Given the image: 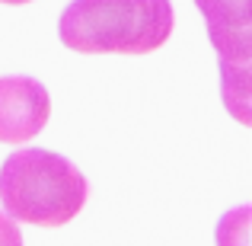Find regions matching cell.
<instances>
[{
    "instance_id": "3957f363",
    "label": "cell",
    "mask_w": 252,
    "mask_h": 246,
    "mask_svg": "<svg viewBox=\"0 0 252 246\" xmlns=\"http://www.w3.org/2000/svg\"><path fill=\"white\" fill-rule=\"evenodd\" d=\"M208 23V42L220 55V93L230 115L249 125V61L252 13L249 0H195Z\"/></svg>"
},
{
    "instance_id": "277c9868",
    "label": "cell",
    "mask_w": 252,
    "mask_h": 246,
    "mask_svg": "<svg viewBox=\"0 0 252 246\" xmlns=\"http://www.w3.org/2000/svg\"><path fill=\"white\" fill-rule=\"evenodd\" d=\"M51 96L35 77H0V144L32 141L48 125Z\"/></svg>"
},
{
    "instance_id": "6da1fadb",
    "label": "cell",
    "mask_w": 252,
    "mask_h": 246,
    "mask_svg": "<svg viewBox=\"0 0 252 246\" xmlns=\"http://www.w3.org/2000/svg\"><path fill=\"white\" fill-rule=\"evenodd\" d=\"M172 26L169 0H70L58 35L80 55H150L166 45Z\"/></svg>"
},
{
    "instance_id": "52a82bcc",
    "label": "cell",
    "mask_w": 252,
    "mask_h": 246,
    "mask_svg": "<svg viewBox=\"0 0 252 246\" xmlns=\"http://www.w3.org/2000/svg\"><path fill=\"white\" fill-rule=\"evenodd\" d=\"M0 3H10V6H23V3H32V0H0Z\"/></svg>"
},
{
    "instance_id": "7a4b0ae2",
    "label": "cell",
    "mask_w": 252,
    "mask_h": 246,
    "mask_svg": "<svg viewBox=\"0 0 252 246\" xmlns=\"http://www.w3.org/2000/svg\"><path fill=\"white\" fill-rule=\"evenodd\" d=\"M90 185L74 160L42 147L13 150L0 166V202L13 221L64 227L83 211Z\"/></svg>"
},
{
    "instance_id": "5b68a950",
    "label": "cell",
    "mask_w": 252,
    "mask_h": 246,
    "mask_svg": "<svg viewBox=\"0 0 252 246\" xmlns=\"http://www.w3.org/2000/svg\"><path fill=\"white\" fill-rule=\"evenodd\" d=\"M217 246H249V205H240L220 217Z\"/></svg>"
},
{
    "instance_id": "8992f818",
    "label": "cell",
    "mask_w": 252,
    "mask_h": 246,
    "mask_svg": "<svg viewBox=\"0 0 252 246\" xmlns=\"http://www.w3.org/2000/svg\"><path fill=\"white\" fill-rule=\"evenodd\" d=\"M0 246H23V234H19L16 221L0 211Z\"/></svg>"
}]
</instances>
